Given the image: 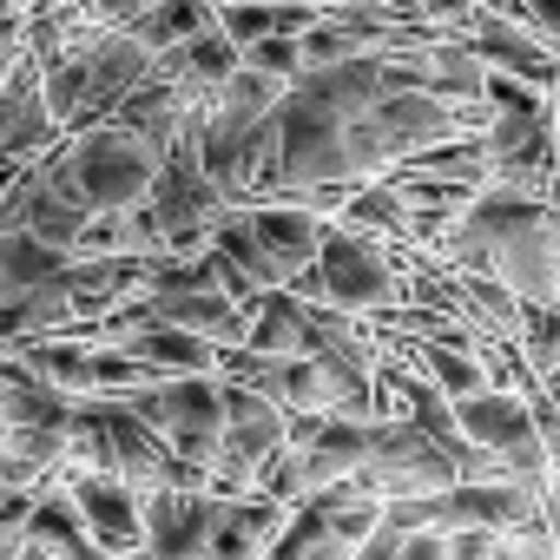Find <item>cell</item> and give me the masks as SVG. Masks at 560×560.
<instances>
[{
  "instance_id": "cell-1",
  "label": "cell",
  "mask_w": 560,
  "mask_h": 560,
  "mask_svg": "<svg viewBox=\"0 0 560 560\" xmlns=\"http://www.w3.org/2000/svg\"><path fill=\"white\" fill-rule=\"evenodd\" d=\"M54 165L67 172V185L80 191L86 211H132V205H145V191H152L159 152H152L139 132H126V126L106 119V126H86V132L60 139V145H54Z\"/></svg>"
},
{
  "instance_id": "cell-2",
  "label": "cell",
  "mask_w": 560,
  "mask_h": 560,
  "mask_svg": "<svg viewBox=\"0 0 560 560\" xmlns=\"http://www.w3.org/2000/svg\"><path fill=\"white\" fill-rule=\"evenodd\" d=\"M317 284H324V311L383 317V311L402 304V264L389 257V244H376V237H363V231H343V224H324Z\"/></svg>"
},
{
  "instance_id": "cell-3",
  "label": "cell",
  "mask_w": 560,
  "mask_h": 560,
  "mask_svg": "<svg viewBox=\"0 0 560 560\" xmlns=\"http://www.w3.org/2000/svg\"><path fill=\"white\" fill-rule=\"evenodd\" d=\"M126 409H132L145 429H159L178 462L211 468L218 429H224V389H218V376H159V383L132 389Z\"/></svg>"
},
{
  "instance_id": "cell-4",
  "label": "cell",
  "mask_w": 560,
  "mask_h": 560,
  "mask_svg": "<svg viewBox=\"0 0 560 560\" xmlns=\"http://www.w3.org/2000/svg\"><path fill=\"white\" fill-rule=\"evenodd\" d=\"M218 389H224V429H218V455L205 468V494L224 501V494H250V475L284 448L291 416L250 389H231V383H218Z\"/></svg>"
},
{
  "instance_id": "cell-5",
  "label": "cell",
  "mask_w": 560,
  "mask_h": 560,
  "mask_svg": "<svg viewBox=\"0 0 560 560\" xmlns=\"http://www.w3.org/2000/svg\"><path fill=\"white\" fill-rule=\"evenodd\" d=\"M455 429H462L468 448L501 455V468L514 481H547V448L534 435L527 396H514V389H475V396L455 402Z\"/></svg>"
},
{
  "instance_id": "cell-6",
  "label": "cell",
  "mask_w": 560,
  "mask_h": 560,
  "mask_svg": "<svg viewBox=\"0 0 560 560\" xmlns=\"http://www.w3.org/2000/svg\"><path fill=\"white\" fill-rule=\"evenodd\" d=\"M357 475L383 501H422V494H442V488L462 481L455 475V455L442 442H429L422 429H409V422H376L370 429V455H363Z\"/></svg>"
},
{
  "instance_id": "cell-7",
  "label": "cell",
  "mask_w": 560,
  "mask_h": 560,
  "mask_svg": "<svg viewBox=\"0 0 560 560\" xmlns=\"http://www.w3.org/2000/svg\"><path fill=\"white\" fill-rule=\"evenodd\" d=\"M370 429L376 422H350V416H291L284 448H291V468H298V501L357 475L363 455H370Z\"/></svg>"
},
{
  "instance_id": "cell-8",
  "label": "cell",
  "mask_w": 560,
  "mask_h": 560,
  "mask_svg": "<svg viewBox=\"0 0 560 560\" xmlns=\"http://www.w3.org/2000/svg\"><path fill=\"white\" fill-rule=\"evenodd\" d=\"M60 488L67 501L80 508L93 547L106 560H126V553H145V527H139V488L113 481V475H93V468H60Z\"/></svg>"
},
{
  "instance_id": "cell-9",
  "label": "cell",
  "mask_w": 560,
  "mask_h": 560,
  "mask_svg": "<svg viewBox=\"0 0 560 560\" xmlns=\"http://www.w3.org/2000/svg\"><path fill=\"white\" fill-rule=\"evenodd\" d=\"M244 231L257 244V264H264L270 291H284L298 270H311L317 244H324V218L304 211V205H244Z\"/></svg>"
},
{
  "instance_id": "cell-10",
  "label": "cell",
  "mask_w": 560,
  "mask_h": 560,
  "mask_svg": "<svg viewBox=\"0 0 560 560\" xmlns=\"http://www.w3.org/2000/svg\"><path fill=\"white\" fill-rule=\"evenodd\" d=\"M455 34L468 40V54H475L488 73H508V80H521V86H534V93H547V86H553V73H560V60H553V54L534 40V27H521V21L468 14Z\"/></svg>"
},
{
  "instance_id": "cell-11",
  "label": "cell",
  "mask_w": 560,
  "mask_h": 560,
  "mask_svg": "<svg viewBox=\"0 0 560 560\" xmlns=\"http://www.w3.org/2000/svg\"><path fill=\"white\" fill-rule=\"evenodd\" d=\"M139 527L152 560H198L211 534V494L205 488H145L139 494Z\"/></svg>"
},
{
  "instance_id": "cell-12",
  "label": "cell",
  "mask_w": 560,
  "mask_h": 560,
  "mask_svg": "<svg viewBox=\"0 0 560 560\" xmlns=\"http://www.w3.org/2000/svg\"><path fill=\"white\" fill-rule=\"evenodd\" d=\"M291 508L284 501H264V494H211V534L198 560H264L270 540L284 534Z\"/></svg>"
},
{
  "instance_id": "cell-13",
  "label": "cell",
  "mask_w": 560,
  "mask_h": 560,
  "mask_svg": "<svg viewBox=\"0 0 560 560\" xmlns=\"http://www.w3.org/2000/svg\"><path fill=\"white\" fill-rule=\"evenodd\" d=\"M119 350H126L152 383H159V376H211V370H218V350H211L205 337H191V330H178V324H159V317L139 324Z\"/></svg>"
},
{
  "instance_id": "cell-14",
  "label": "cell",
  "mask_w": 560,
  "mask_h": 560,
  "mask_svg": "<svg viewBox=\"0 0 560 560\" xmlns=\"http://www.w3.org/2000/svg\"><path fill=\"white\" fill-rule=\"evenodd\" d=\"M27 547H40L47 560H100V547H93L80 508L67 501L60 475H54L47 488H34V508H27Z\"/></svg>"
},
{
  "instance_id": "cell-15",
  "label": "cell",
  "mask_w": 560,
  "mask_h": 560,
  "mask_svg": "<svg viewBox=\"0 0 560 560\" xmlns=\"http://www.w3.org/2000/svg\"><path fill=\"white\" fill-rule=\"evenodd\" d=\"M218 14H211V0H139V14L126 21V34L159 60V54H172L178 40H191V34H205Z\"/></svg>"
},
{
  "instance_id": "cell-16",
  "label": "cell",
  "mask_w": 560,
  "mask_h": 560,
  "mask_svg": "<svg viewBox=\"0 0 560 560\" xmlns=\"http://www.w3.org/2000/svg\"><path fill=\"white\" fill-rule=\"evenodd\" d=\"M237 60H244V67H257V73H264V80H277V86H291V80L304 73V54H298V40H291V34H270V40L244 47Z\"/></svg>"
},
{
  "instance_id": "cell-17",
  "label": "cell",
  "mask_w": 560,
  "mask_h": 560,
  "mask_svg": "<svg viewBox=\"0 0 560 560\" xmlns=\"http://www.w3.org/2000/svg\"><path fill=\"white\" fill-rule=\"evenodd\" d=\"M442 560H494V534H481V527L442 534Z\"/></svg>"
},
{
  "instance_id": "cell-18",
  "label": "cell",
  "mask_w": 560,
  "mask_h": 560,
  "mask_svg": "<svg viewBox=\"0 0 560 560\" xmlns=\"http://www.w3.org/2000/svg\"><path fill=\"white\" fill-rule=\"evenodd\" d=\"M468 14H475V0H416V21H429V27H448V34H455Z\"/></svg>"
},
{
  "instance_id": "cell-19",
  "label": "cell",
  "mask_w": 560,
  "mask_h": 560,
  "mask_svg": "<svg viewBox=\"0 0 560 560\" xmlns=\"http://www.w3.org/2000/svg\"><path fill=\"white\" fill-rule=\"evenodd\" d=\"M350 560H402V534L383 521L376 534H363V540H357V553H350Z\"/></svg>"
},
{
  "instance_id": "cell-20",
  "label": "cell",
  "mask_w": 560,
  "mask_h": 560,
  "mask_svg": "<svg viewBox=\"0 0 560 560\" xmlns=\"http://www.w3.org/2000/svg\"><path fill=\"white\" fill-rule=\"evenodd\" d=\"M540 521H547V540L560 560V468H547V481H540Z\"/></svg>"
},
{
  "instance_id": "cell-21",
  "label": "cell",
  "mask_w": 560,
  "mask_h": 560,
  "mask_svg": "<svg viewBox=\"0 0 560 560\" xmlns=\"http://www.w3.org/2000/svg\"><path fill=\"white\" fill-rule=\"evenodd\" d=\"M0 8H8V14H34V8H40V0H0Z\"/></svg>"
},
{
  "instance_id": "cell-22",
  "label": "cell",
  "mask_w": 560,
  "mask_h": 560,
  "mask_svg": "<svg viewBox=\"0 0 560 560\" xmlns=\"http://www.w3.org/2000/svg\"><path fill=\"white\" fill-rule=\"evenodd\" d=\"M304 8H317V14H330V8H350V0H304Z\"/></svg>"
},
{
  "instance_id": "cell-23",
  "label": "cell",
  "mask_w": 560,
  "mask_h": 560,
  "mask_svg": "<svg viewBox=\"0 0 560 560\" xmlns=\"http://www.w3.org/2000/svg\"><path fill=\"white\" fill-rule=\"evenodd\" d=\"M521 560H553V553H521Z\"/></svg>"
},
{
  "instance_id": "cell-24",
  "label": "cell",
  "mask_w": 560,
  "mask_h": 560,
  "mask_svg": "<svg viewBox=\"0 0 560 560\" xmlns=\"http://www.w3.org/2000/svg\"><path fill=\"white\" fill-rule=\"evenodd\" d=\"M126 560H152V553H126Z\"/></svg>"
}]
</instances>
